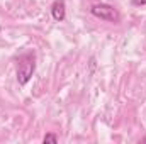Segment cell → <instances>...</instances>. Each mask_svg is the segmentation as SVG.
<instances>
[{
    "label": "cell",
    "mask_w": 146,
    "mask_h": 144,
    "mask_svg": "<svg viewBox=\"0 0 146 144\" xmlns=\"http://www.w3.org/2000/svg\"><path fill=\"white\" fill-rule=\"evenodd\" d=\"M53 17L56 19V20H63L65 19V2L63 0H56L54 3H53Z\"/></svg>",
    "instance_id": "3"
},
{
    "label": "cell",
    "mask_w": 146,
    "mask_h": 144,
    "mask_svg": "<svg viewBox=\"0 0 146 144\" xmlns=\"http://www.w3.org/2000/svg\"><path fill=\"white\" fill-rule=\"evenodd\" d=\"M92 14L99 19H104V20H109V22H115L119 19V14L114 7L106 5V3H97L92 7Z\"/></svg>",
    "instance_id": "2"
},
{
    "label": "cell",
    "mask_w": 146,
    "mask_h": 144,
    "mask_svg": "<svg viewBox=\"0 0 146 144\" xmlns=\"http://www.w3.org/2000/svg\"><path fill=\"white\" fill-rule=\"evenodd\" d=\"M44 143L56 144V143H58V139H56V136H54V134H48V136H44Z\"/></svg>",
    "instance_id": "4"
},
{
    "label": "cell",
    "mask_w": 146,
    "mask_h": 144,
    "mask_svg": "<svg viewBox=\"0 0 146 144\" xmlns=\"http://www.w3.org/2000/svg\"><path fill=\"white\" fill-rule=\"evenodd\" d=\"M34 73V56L33 54H26L19 59V66H17V80L21 85H26L31 76Z\"/></svg>",
    "instance_id": "1"
},
{
    "label": "cell",
    "mask_w": 146,
    "mask_h": 144,
    "mask_svg": "<svg viewBox=\"0 0 146 144\" xmlns=\"http://www.w3.org/2000/svg\"><path fill=\"white\" fill-rule=\"evenodd\" d=\"M133 2H134L136 5H145L146 3V0H133Z\"/></svg>",
    "instance_id": "5"
}]
</instances>
